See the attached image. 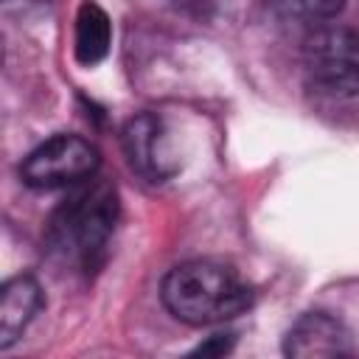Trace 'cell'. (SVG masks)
<instances>
[{
    "mask_svg": "<svg viewBox=\"0 0 359 359\" xmlns=\"http://www.w3.org/2000/svg\"><path fill=\"white\" fill-rule=\"evenodd\" d=\"M283 353L294 359L348 356L353 353V342H351V331L339 317L325 311H309L286 331Z\"/></svg>",
    "mask_w": 359,
    "mask_h": 359,
    "instance_id": "5",
    "label": "cell"
},
{
    "mask_svg": "<svg viewBox=\"0 0 359 359\" xmlns=\"http://www.w3.org/2000/svg\"><path fill=\"white\" fill-rule=\"evenodd\" d=\"M98 149L81 135H53L39 143L20 165V177L34 191L81 185L98 171Z\"/></svg>",
    "mask_w": 359,
    "mask_h": 359,
    "instance_id": "3",
    "label": "cell"
},
{
    "mask_svg": "<svg viewBox=\"0 0 359 359\" xmlns=\"http://www.w3.org/2000/svg\"><path fill=\"white\" fill-rule=\"evenodd\" d=\"M160 300L185 325H216L244 314L252 306V289L230 264L194 258L163 278Z\"/></svg>",
    "mask_w": 359,
    "mask_h": 359,
    "instance_id": "2",
    "label": "cell"
},
{
    "mask_svg": "<svg viewBox=\"0 0 359 359\" xmlns=\"http://www.w3.org/2000/svg\"><path fill=\"white\" fill-rule=\"evenodd\" d=\"M306 90L323 101L359 98V59L356 56H311L306 67Z\"/></svg>",
    "mask_w": 359,
    "mask_h": 359,
    "instance_id": "7",
    "label": "cell"
},
{
    "mask_svg": "<svg viewBox=\"0 0 359 359\" xmlns=\"http://www.w3.org/2000/svg\"><path fill=\"white\" fill-rule=\"evenodd\" d=\"M45 306L42 286L31 275H17L3 283L0 289V348H11L36 311Z\"/></svg>",
    "mask_w": 359,
    "mask_h": 359,
    "instance_id": "6",
    "label": "cell"
},
{
    "mask_svg": "<svg viewBox=\"0 0 359 359\" xmlns=\"http://www.w3.org/2000/svg\"><path fill=\"white\" fill-rule=\"evenodd\" d=\"M227 351H230V339L224 342L222 334H216L208 345H199V348H196V353H202V356H205V353H227Z\"/></svg>",
    "mask_w": 359,
    "mask_h": 359,
    "instance_id": "10",
    "label": "cell"
},
{
    "mask_svg": "<svg viewBox=\"0 0 359 359\" xmlns=\"http://www.w3.org/2000/svg\"><path fill=\"white\" fill-rule=\"evenodd\" d=\"M269 8L283 20L311 25V22L334 20L345 8V0H269Z\"/></svg>",
    "mask_w": 359,
    "mask_h": 359,
    "instance_id": "9",
    "label": "cell"
},
{
    "mask_svg": "<svg viewBox=\"0 0 359 359\" xmlns=\"http://www.w3.org/2000/svg\"><path fill=\"white\" fill-rule=\"evenodd\" d=\"M112 45V22L107 17V11L93 3L84 0L76 11V31H73V56L81 67H95L98 62L107 59Z\"/></svg>",
    "mask_w": 359,
    "mask_h": 359,
    "instance_id": "8",
    "label": "cell"
},
{
    "mask_svg": "<svg viewBox=\"0 0 359 359\" xmlns=\"http://www.w3.org/2000/svg\"><path fill=\"white\" fill-rule=\"evenodd\" d=\"M118 222V191L107 180H87L59 202L45 224L48 255L79 272H93L101 266L107 244Z\"/></svg>",
    "mask_w": 359,
    "mask_h": 359,
    "instance_id": "1",
    "label": "cell"
},
{
    "mask_svg": "<svg viewBox=\"0 0 359 359\" xmlns=\"http://www.w3.org/2000/svg\"><path fill=\"white\" fill-rule=\"evenodd\" d=\"M121 143L132 171H137L146 182H165L180 168L165 123L154 112H140L129 118L121 132Z\"/></svg>",
    "mask_w": 359,
    "mask_h": 359,
    "instance_id": "4",
    "label": "cell"
}]
</instances>
